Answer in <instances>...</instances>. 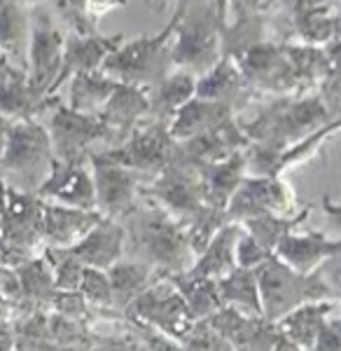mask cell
Masks as SVG:
<instances>
[{"mask_svg": "<svg viewBox=\"0 0 341 351\" xmlns=\"http://www.w3.org/2000/svg\"><path fill=\"white\" fill-rule=\"evenodd\" d=\"M292 204V190L283 183L281 176H246L225 208L227 223L241 225L243 220L264 213L290 216Z\"/></svg>", "mask_w": 341, "mask_h": 351, "instance_id": "obj_11", "label": "cell"}, {"mask_svg": "<svg viewBox=\"0 0 341 351\" xmlns=\"http://www.w3.org/2000/svg\"><path fill=\"white\" fill-rule=\"evenodd\" d=\"M92 173L96 188V211L108 220H127L138 208L140 176L115 162L92 155Z\"/></svg>", "mask_w": 341, "mask_h": 351, "instance_id": "obj_10", "label": "cell"}, {"mask_svg": "<svg viewBox=\"0 0 341 351\" xmlns=\"http://www.w3.org/2000/svg\"><path fill=\"white\" fill-rule=\"evenodd\" d=\"M96 155V152H92ZM178 155V143L170 138L168 124L155 122L145 127H136L124 141H119L115 148L99 152L96 157L105 162H115L131 169L138 176H157L168 167Z\"/></svg>", "mask_w": 341, "mask_h": 351, "instance_id": "obj_7", "label": "cell"}, {"mask_svg": "<svg viewBox=\"0 0 341 351\" xmlns=\"http://www.w3.org/2000/svg\"><path fill=\"white\" fill-rule=\"evenodd\" d=\"M269 256L271 253L266 251L264 246H260L255 237H250L246 230H241L238 241H236V267L257 269Z\"/></svg>", "mask_w": 341, "mask_h": 351, "instance_id": "obj_39", "label": "cell"}, {"mask_svg": "<svg viewBox=\"0 0 341 351\" xmlns=\"http://www.w3.org/2000/svg\"><path fill=\"white\" fill-rule=\"evenodd\" d=\"M108 276H110V284H112L115 311L124 314V309H127L159 274L150 267V265H145L143 260L122 258L119 263H115L110 269H108Z\"/></svg>", "mask_w": 341, "mask_h": 351, "instance_id": "obj_26", "label": "cell"}, {"mask_svg": "<svg viewBox=\"0 0 341 351\" xmlns=\"http://www.w3.org/2000/svg\"><path fill=\"white\" fill-rule=\"evenodd\" d=\"M241 225L227 223L218 230V234L208 241V246L197 256L194 265L185 274L197 276V279H213L220 281L229 271L236 269V241L241 234Z\"/></svg>", "mask_w": 341, "mask_h": 351, "instance_id": "obj_22", "label": "cell"}, {"mask_svg": "<svg viewBox=\"0 0 341 351\" xmlns=\"http://www.w3.org/2000/svg\"><path fill=\"white\" fill-rule=\"evenodd\" d=\"M54 150L47 127L36 120L10 124L5 150L0 157V183L12 190L36 195L54 169Z\"/></svg>", "mask_w": 341, "mask_h": 351, "instance_id": "obj_2", "label": "cell"}, {"mask_svg": "<svg viewBox=\"0 0 341 351\" xmlns=\"http://www.w3.org/2000/svg\"><path fill=\"white\" fill-rule=\"evenodd\" d=\"M339 321H341V319H339Z\"/></svg>", "mask_w": 341, "mask_h": 351, "instance_id": "obj_50", "label": "cell"}, {"mask_svg": "<svg viewBox=\"0 0 341 351\" xmlns=\"http://www.w3.org/2000/svg\"><path fill=\"white\" fill-rule=\"evenodd\" d=\"M262 298V316L269 321H278L292 309L306 302H323V300H337L332 288L325 284L320 271L316 274H299L276 256H269L255 269Z\"/></svg>", "mask_w": 341, "mask_h": 351, "instance_id": "obj_4", "label": "cell"}, {"mask_svg": "<svg viewBox=\"0 0 341 351\" xmlns=\"http://www.w3.org/2000/svg\"><path fill=\"white\" fill-rule=\"evenodd\" d=\"M180 344H183L185 351H231L229 344H227V339L220 335L206 319L197 321L194 328L190 330V335H187Z\"/></svg>", "mask_w": 341, "mask_h": 351, "instance_id": "obj_38", "label": "cell"}, {"mask_svg": "<svg viewBox=\"0 0 341 351\" xmlns=\"http://www.w3.org/2000/svg\"><path fill=\"white\" fill-rule=\"evenodd\" d=\"M10 122L8 117L0 115V157H3V150H5V141H8V132H10Z\"/></svg>", "mask_w": 341, "mask_h": 351, "instance_id": "obj_45", "label": "cell"}, {"mask_svg": "<svg viewBox=\"0 0 341 351\" xmlns=\"http://www.w3.org/2000/svg\"><path fill=\"white\" fill-rule=\"evenodd\" d=\"M325 208H327L329 216H332L341 225V206H332V204H329V199H325Z\"/></svg>", "mask_w": 341, "mask_h": 351, "instance_id": "obj_47", "label": "cell"}, {"mask_svg": "<svg viewBox=\"0 0 341 351\" xmlns=\"http://www.w3.org/2000/svg\"><path fill=\"white\" fill-rule=\"evenodd\" d=\"M21 3H26V5H36V3H42V0H21Z\"/></svg>", "mask_w": 341, "mask_h": 351, "instance_id": "obj_49", "label": "cell"}, {"mask_svg": "<svg viewBox=\"0 0 341 351\" xmlns=\"http://www.w3.org/2000/svg\"><path fill=\"white\" fill-rule=\"evenodd\" d=\"M42 211V241L45 246L52 248H73L103 220L99 211L73 208L52 202H45Z\"/></svg>", "mask_w": 341, "mask_h": 351, "instance_id": "obj_16", "label": "cell"}, {"mask_svg": "<svg viewBox=\"0 0 341 351\" xmlns=\"http://www.w3.org/2000/svg\"><path fill=\"white\" fill-rule=\"evenodd\" d=\"M31 19L21 0H0V52L12 71L26 73Z\"/></svg>", "mask_w": 341, "mask_h": 351, "instance_id": "obj_19", "label": "cell"}, {"mask_svg": "<svg viewBox=\"0 0 341 351\" xmlns=\"http://www.w3.org/2000/svg\"><path fill=\"white\" fill-rule=\"evenodd\" d=\"M341 253V241L327 239L318 232H288L278 241L274 256L299 274H316L329 258Z\"/></svg>", "mask_w": 341, "mask_h": 351, "instance_id": "obj_17", "label": "cell"}, {"mask_svg": "<svg viewBox=\"0 0 341 351\" xmlns=\"http://www.w3.org/2000/svg\"><path fill=\"white\" fill-rule=\"evenodd\" d=\"M248 136L229 117V120L218 124L210 132L185 141V143H178V155L175 157L192 164V167H208V164L225 162L229 157L238 155V152L248 150Z\"/></svg>", "mask_w": 341, "mask_h": 351, "instance_id": "obj_15", "label": "cell"}, {"mask_svg": "<svg viewBox=\"0 0 341 351\" xmlns=\"http://www.w3.org/2000/svg\"><path fill=\"white\" fill-rule=\"evenodd\" d=\"M194 94H197V80L190 73L166 75L157 84V96L150 99V112H155L159 122L168 124L187 101L194 99Z\"/></svg>", "mask_w": 341, "mask_h": 351, "instance_id": "obj_30", "label": "cell"}, {"mask_svg": "<svg viewBox=\"0 0 341 351\" xmlns=\"http://www.w3.org/2000/svg\"><path fill=\"white\" fill-rule=\"evenodd\" d=\"M49 309L61 316H66V319H71V321L89 326V328H94V321L103 316V311L94 309L79 291H59L54 295L52 307Z\"/></svg>", "mask_w": 341, "mask_h": 351, "instance_id": "obj_36", "label": "cell"}, {"mask_svg": "<svg viewBox=\"0 0 341 351\" xmlns=\"http://www.w3.org/2000/svg\"><path fill=\"white\" fill-rule=\"evenodd\" d=\"M323 122H327L325 104L316 99H306L283 101L241 129L255 148L266 152H283L302 143L306 136L318 132Z\"/></svg>", "mask_w": 341, "mask_h": 351, "instance_id": "obj_3", "label": "cell"}, {"mask_svg": "<svg viewBox=\"0 0 341 351\" xmlns=\"http://www.w3.org/2000/svg\"><path fill=\"white\" fill-rule=\"evenodd\" d=\"M33 256H38V253H28L24 248L10 243L0 234V267H19V265H24L26 260H31Z\"/></svg>", "mask_w": 341, "mask_h": 351, "instance_id": "obj_41", "label": "cell"}, {"mask_svg": "<svg viewBox=\"0 0 341 351\" xmlns=\"http://www.w3.org/2000/svg\"><path fill=\"white\" fill-rule=\"evenodd\" d=\"M238 71L229 61H223L220 66H215V71L206 75L203 80H197V94L199 99H208V101H225L227 96L234 94L238 87Z\"/></svg>", "mask_w": 341, "mask_h": 351, "instance_id": "obj_35", "label": "cell"}, {"mask_svg": "<svg viewBox=\"0 0 341 351\" xmlns=\"http://www.w3.org/2000/svg\"><path fill=\"white\" fill-rule=\"evenodd\" d=\"M318 271H320V276L325 279V284L332 288L334 298L341 302V253H339V256H334V258H329Z\"/></svg>", "mask_w": 341, "mask_h": 351, "instance_id": "obj_42", "label": "cell"}, {"mask_svg": "<svg viewBox=\"0 0 341 351\" xmlns=\"http://www.w3.org/2000/svg\"><path fill=\"white\" fill-rule=\"evenodd\" d=\"M145 206L136 208L127 220V243L131 241L136 256L150 265L159 276H175L192 269L197 253L185 223L173 218L166 208L145 197Z\"/></svg>", "mask_w": 341, "mask_h": 351, "instance_id": "obj_1", "label": "cell"}, {"mask_svg": "<svg viewBox=\"0 0 341 351\" xmlns=\"http://www.w3.org/2000/svg\"><path fill=\"white\" fill-rule=\"evenodd\" d=\"M45 202L38 195L12 190L0 183V234L28 253H40L42 241Z\"/></svg>", "mask_w": 341, "mask_h": 351, "instance_id": "obj_12", "label": "cell"}, {"mask_svg": "<svg viewBox=\"0 0 341 351\" xmlns=\"http://www.w3.org/2000/svg\"><path fill=\"white\" fill-rule=\"evenodd\" d=\"M56 101L49 96H40L36 89L28 84L26 73L10 71L0 80V115L8 117L10 122L16 120H36L45 108L54 106Z\"/></svg>", "mask_w": 341, "mask_h": 351, "instance_id": "obj_24", "label": "cell"}, {"mask_svg": "<svg viewBox=\"0 0 341 351\" xmlns=\"http://www.w3.org/2000/svg\"><path fill=\"white\" fill-rule=\"evenodd\" d=\"M68 251L75 256L84 267L110 269L127 253V228L117 220L103 218L96 228Z\"/></svg>", "mask_w": 341, "mask_h": 351, "instance_id": "obj_18", "label": "cell"}, {"mask_svg": "<svg viewBox=\"0 0 341 351\" xmlns=\"http://www.w3.org/2000/svg\"><path fill=\"white\" fill-rule=\"evenodd\" d=\"M40 253L47 258L49 267L54 271L56 291H77L79 284H82V276H84V265L79 263L68 248L45 246Z\"/></svg>", "mask_w": 341, "mask_h": 351, "instance_id": "obj_33", "label": "cell"}, {"mask_svg": "<svg viewBox=\"0 0 341 351\" xmlns=\"http://www.w3.org/2000/svg\"><path fill=\"white\" fill-rule=\"evenodd\" d=\"M206 321L227 339L231 351H274L278 339L283 337L276 321L264 316H246L229 307H220Z\"/></svg>", "mask_w": 341, "mask_h": 351, "instance_id": "obj_14", "label": "cell"}, {"mask_svg": "<svg viewBox=\"0 0 341 351\" xmlns=\"http://www.w3.org/2000/svg\"><path fill=\"white\" fill-rule=\"evenodd\" d=\"M218 291L223 307L236 309L246 316H262V298L255 269L236 267L218 281Z\"/></svg>", "mask_w": 341, "mask_h": 351, "instance_id": "obj_28", "label": "cell"}, {"mask_svg": "<svg viewBox=\"0 0 341 351\" xmlns=\"http://www.w3.org/2000/svg\"><path fill=\"white\" fill-rule=\"evenodd\" d=\"M66 40L61 38L59 28L54 26L47 12H38L31 16V43H28V84L40 94L49 96L56 84V77L64 66Z\"/></svg>", "mask_w": 341, "mask_h": 351, "instance_id": "obj_9", "label": "cell"}, {"mask_svg": "<svg viewBox=\"0 0 341 351\" xmlns=\"http://www.w3.org/2000/svg\"><path fill=\"white\" fill-rule=\"evenodd\" d=\"M36 195L45 202L96 211V188H94V173H92L89 157L75 162L56 160L52 173L40 185Z\"/></svg>", "mask_w": 341, "mask_h": 351, "instance_id": "obj_13", "label": "cell"}, {"mask_svg": "<svg viewBox=\"0 0 341 351\" xmlns=\"http://www.w3.org/2000/svg\"><path fill=\"white\" fill-rule=\"evenodd\" d=\"M47 134L52 141L54 157L59 162H75L92 157V145L96 141L110 138V127L99 115L73 110L71 106L54 104L49 117Z\"/></svg>", "mask_w": 341, "mask_h": 351, "instance_id": "obj_8", "label": "cell"}, {"mask_svg": "<svg viewBox=\"0 0 341 351\" xmlns=\"http://www.w3.org/2000/svg\"><path fill=\"white\" fill-rule=\"evenodd\" d=\"M12 316H14V302L0 295V328L12 326Z\"/></svg>", "mask_w": 341, "mask_h": 351, "instance_id": "obj_43", "label": "cell"}, {"mask_svg": "<svg viewBox=\"0 0 341 351\" xmlns=\"http://www.w3.org/2000/svg\"><path fill=\"white\" fill-rule=\"evenodd\" d=\"M129 326L140 330H152L159 335L183 342L194 328L197 319L190 314L183 293L178 291L170 276H157L138 298L124 309Z\"/></svg>", "mask_w": 341, "mask_h": 351, "instance_id": "obj_5", "label": "cell"}, {"mask_svg": "<svg viewBox=\"0 0 341 351\" xmlns=\"http://www.w3.org/2000/svg\"><path fill=\"white\" fill-rule=\"evenodd\" d=\"M309 216V208H304L299 216H276V213H264V216H255V218H248L241 223V228L248 232L250 237L257 239L260 246H264L266 251L274 256L278 241L297 228L302 220Z\"/></svg>", "mask_w": 341, "mask_h": 351, "instance_id": "obj_32", "label": "cell"}, {"mask_svg": "<svg viewBox=\"0 0 341 351\" xmlns=\"http://www.w3.org/2000/svg\"><path fill=\"white\" fill-rule=\"evenodd\" d=\"M178 286V291L183 293L187 309L194 316L197 321H203L208 316H213L215 311L223 307V300H220L218 281L213 279H197L190 274H175L170 276Z\"/></svg>", "mask_w": 341, "mask_h": 351, "instance_id": "obj_31", "label": "cell"}, {"mask_svg": "<svg viewBox=\"0 0 341 351\" xmlns=\"http://www.w3.org/2000/svg\"><path fill=\"white\" fill-rule=\"evenodd\" d=\"M94 309L103 311V314H119L115 311V300H112V284L105 269L84 267L82 284L77 288Z\"/></svg>", "mask_w": 341, "mask_h": 351, "instance_id": "obj_34", "label": "cell"}, {"mask_svg": "<svg viewBox=\"0 0 341 351\" xmlns=\"http://www.w3.org/2000/svg\"><path fill=\"white\" fill-rule=\"evenodd\" d=\"M274 351H304V349H302V347H297L294 342H290V339L281 337V339H278V344L274 347Z\"/></svg>", "mask_w": 341, "mask_h": 351, "instance_id": "obj_46", "label": "cell"}, {"mask_svg": "<svg viewBox=\"0 0 341 351\" xmlns=\"http://www.w3.org/2000/svg\"><path fill=\"white\" fill-rule=\"evenodd\" d=\"M231 117V106L225 101H208V99H190L187 104L173 115L168 122V134L175 143H185L190 138L210 132L218 124L227 122Z\"/></svg>", "mask_w": 341, "mask_h": 351, "instance_id": "obj_20", "label": "cell"}, {"mask_svg": "<svg viewBox=\"0 0 341 351\" xmlns=\"http://www.w3.org/2000/svg\"><path fill=\"white\" fill-rule=\"evenodd\" d=\"M89 351H152L147 339L143 337V332L136 330L131 326V330L117 332V335H99L94 332L92 339V349Z\"/></svg>", "mask_w": 341, "mask_h": 351, "instance_id": "obj_37", "label": "cell"}, {"mask_svg": "<svg viewBox=\"0 0 341 351\" xmlns=\"http://www.w3.org/2000/svg\"><path fill=\"white\" fill-rule=\"evenodd\" d=\"M309 351H341V321H329Z\"/></svg>", "mask_w": 341, "mask_h": 351, "instance_id": "obj_40", "label": "cell"}, {"mask_svg": "<svg viewBox=\"0 0 341 351\" xmlns=\"http://www.w3.org/2000/svg\"><path fill=\"white\" fill-rule=\"evenodd\" d=\"M124 36H115V38H94V36H75L71 40H66V49H64V66H61V73L56 77L54 89L59 87L66 77H73L77 73H92V71H101L105 56L122 45ZM52 89V92H54Z\"/></svg>", "mask_w": 341, "mask_h": 351, "instance_id": "obj_23", "label": "cell"}, {"mask_svg": "<svg viewBox=\"0 0 341 351\" xmlns=\"http://www.w3.org/2000/svg\"><path fill=\"white\" fill-rule=\"evenodd\" d=\"M122 82L108 77L103 71L92 73H77L73 75L71 82V108L79 112H89V115H99L105 101L115 94V89Z\"/></svg>", "mask_w": 341, "mask_h": 351, "instance_id": "obj_29", "label": "cell"}, {"mask_svg": "<svg viewBox=\"0 0 341 351\" xmlns=\"http://www.w3.org/2000/svg\"><path fill=\"white\" fill-rule=\"evenodd\" d=\"M0 351H14V330H12V326L0 328Z\"/></svg>", "mask_w": 341, "mask_h": 351, "instance_id": "obj_44", "label": "cell"}, {"mask_svg": "<svg viewBox=\"0 0 341 351\" xmlns=\"http://www.w3.org/2000/svg\"><path fill=\"white\" fill-rule=\"evenodd\" d=\"M0 66H3V68H10V66H8V61H5L3 52H0ZM10 71H12V68H10Z\"/></svg>", "mask_w": 341, "mask_h": 351, "instance_id": "obj_48", "label": "cell"}, {"mask_svg": "<svg viewBox=\"0 0 341 351\" xmlns=\"http://www.w3.org/2000/svg\"><path fill=\"white\" fill-rule=\"evenodd\" d=\"M147 112H150V96H145L134 84H119L101 108L99 117L110 127L112 134H119L124 141Z\"/></svg>", "mask_w": 341, "mask_h": 351, "instance_id": "obj_25", "label": "cell"}, {"mask_svg": "<svg viewBox=\"0 0 341 351\" xmlns=\"http://www.w3.org/2000/svg\"><path fill=\"white\" fill-rule=\"evenodd\" d=\"M170 31L173 26L155 38H138L129 45H119L115 52L105 56L101 71L122 84H134V87L143 82L159 84L168 75L170 59H173L168 47Z\"/></svg>", "mask_w": 341, "mask_h": 351, "instance_id": "obj_6", "label": "cell"}, {"mask_svg": "<svg viewBox=\"0 0 341 351\" xmlns=\"http://www.w3.org/2000/svg\"><path fill=\"white\" fill-rule=\"evenodd\" d=\"M201 169V178L206 185L208 199L215 208H227L231 195L236 192V188L241 185V180L246 178V150L238 152V155L229 157L225 162L218 164H208V167H199Z\"/></svg>", "mask_w": 341, "mask_h": 351, "instance_id": "obj_27", "label": "cell"}, {"mask_svg": "<svg viewBox=\"0 0 341 351\" xmlns=\"http://www.w3.org/2000/svg\"><path fill=\"white\" fill-rule=\"evenodd\" d=\"M339 307V300H323V302H306L302 307L292 309L290 314H286L283 319L276 321L281 335L294 342L297 347H302L304 351H309L314 347V342L318 335L323 332L332 314Z\"/></svg>", "mask_w": 341, "mask_h": 351, "instance_id": "obj_21", "label": "cell"}]
</instances>
